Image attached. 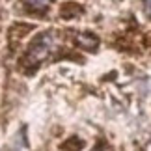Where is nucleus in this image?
Returning <instances> with one entry per match:
<instances>
[{"mask_svg":"<svg viewBox=\"0 0 151 151\" xmlns=\"http://www.w3.org/2000/svg\"><path fill=\"white\" fill-rule=\"evenodd\" d=\"M56 47V37H54V34H43V36H39L36 41H34L30 45V50H28V56H26V62H30V63H36V62H41L45 60L52 50H54Z\"/></svg>","mask_w":151,"mask_h":151,"instance_id":"f257e3e1","label":"nucleus"},{"mask_svg":"<svg viewBox=\"0 0 151 151\" xmlns=\"http://www.w3.org/2000/svg\"><path fill=\"white\" fill-rule=\"evenodd\" d=\"M24 2H26L28 8L34 9V11H43V9L49 6L50 0H24Z\"/></svg>","mask_w":151,"mask_h":151,"instance_id":"f03ea898","label":"nucleus"},{"mask_svg":"<svg viewBox=\"0 0 151 151\" xmlns=\"http://www.w3.org/2000/svg\"><path fill=\"white\" fill-rule=\"evenodd\" d=\"M144 9H146V13L151 17V0H144Z\"/></svg>","mask_w":151,"mask_h":151,"instance_id":"20e7f679","label":"nucleus"},{"mask_svg":"<svg viewBox=\"0 0 151 151\" xmlns=\"http://www.w3.org/2000/svg\"><path fill=\"white\" fill-rule=\"evenodd\" d=\"M78 43L84 45V47H88V49H95L97 39L91 37V36H88V34H82V36H78Z\"/></svg>","mask_w":151,"mask_h":151,"instance_id":"7ed1b4c3","label":"nucleus"}]
</instances>
